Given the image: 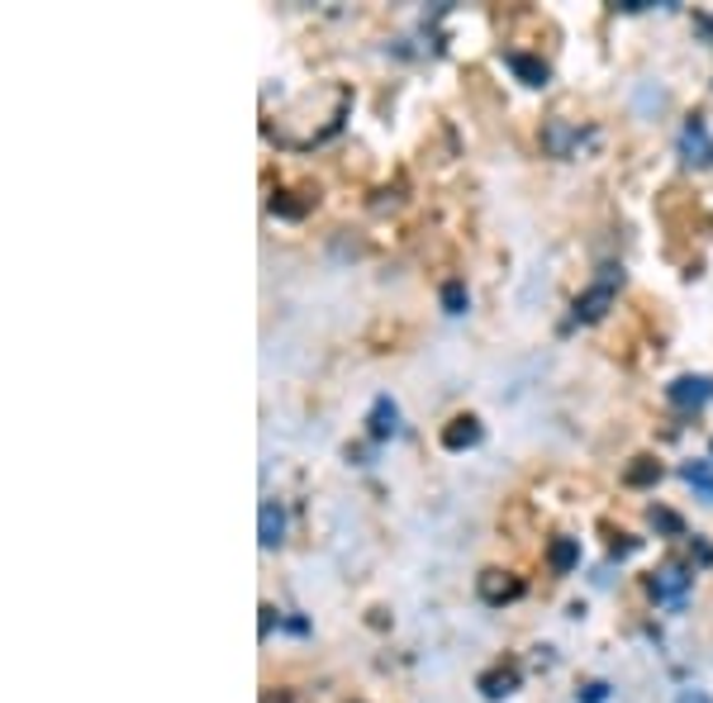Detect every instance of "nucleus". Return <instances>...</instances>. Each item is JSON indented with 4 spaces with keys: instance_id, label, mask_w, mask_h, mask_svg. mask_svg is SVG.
<instances>
[{
    "instance_id": "1a4fd4ad",
    "label": "nucleus",
    "mask_w": 713,
    "mask_h": 703,
    "mask_svg": "<svg viewBox=\"0 0 713 703\" xmlns=\"http://www.w3.org/2000/svg\"><path fill=\"white\" fill-rule=\"evenodd\" d=\"M576 562H580V542H576V537H557V542H552V566H557V570H570Z\"/></svg>"
},
{
    "instance_id": "ddd939ff",
    "label": "nucleus",
    "mask_w": 713,
    "mask_h": 703,
    "mask_svg": "<svg viewBox=\"0 0 713 703\" xmlns=\"http://www.w3.org/2000/svg\"><path fill=\"white\" fill-rule=\"evenodd\" d=\"M657 475H661V466H657V461H652V457H638V466L628 471V485H652Z\"/></svg>"
},
{
    "instance_id": "4468645a",
    "label": "nucleus",
    "mask_w": 713,
    "mask_h": 703,
    "mask_svg": "<svg viewBox=\"0 0 713 703\" xmlns=\"http://www.w3.org/2000/svg\"><path fill=\"white\" fill-rule=\"evenodd\" d=\"M652 523L665 527V533H680V518L671 514V508H652Z\"/></svg>"
},
{
    "instance_id": "9b49d317",
    "label": "nucleus",
    "mask_w": 713,
    "mask_h": 703,
    "mask_svg": "<svg viewBox=\"0 0 713 703\" xmlns=\"http://www.w3.org/2000/svg\"><path fill=\"white\" fill-rule=\"evenodd\" d=\"M481 595L500 604V599H514V595H518V585H514V580H500V570H485V580H481Z\"/></svg>"
},
{
    "instance_id": "423d86ee",
    "label": "nucleus",
    "mask_w": 713,
    "mask_h": 703,
    "mask_svg": "<svg viewBox=\"0 0 713 703\" xmlns=\"http://www.w3.org/2000/svg\"><path fill=\"white\" fill-rule=\"evenodd\" d=\"M510 67H514L528 86H547V67H543V62H533V57H523V53H510Z\"/></svg>"
},
{
    "instance_id": "9d476101",
    "label": "nucleus",
    "mask_w": 713,
    "mask_h": 703,
    "mask_svg": "<svg viewBox=\"0 0 713 703\" xmlns=\"http://www.w3.org/2000/svg\"><path fill=\"white\" fill-rule=\"evenodd\" d=\"M685 481L704 494V500H713V466L709 461H685Z\"/></svg>"
},
{
    "instance_id": "39448f33",
    "label": "nucleus",
    "mask_w": 713,
    "mask_h": 703,
    "mask_svg": "<svg viewBox=\"0 0 713 703\" xmlns=\"http://www.w3.org/2000/svg\"><path fill=\"white\" fill-rule=\"evenodd\" d=\"M395 419H400V409H395L390 399L380 395L376 405H371V438H390L395 433Z\"/></svg>"
},
{
    "instance_id": "20e7f679",
    "label": "nucleus",
    "mask_w": 713,
    "mask_h": 703,
    "mask_svg": "<svg viewBox=\"0 0 713 703\" xmlns=\"http://www.w3.org/2000/svg\"><path fill=\"white\" fill-rule=\"evenodd\" d=\"M481 442V423L471 419V413H462V419H452L448 428H442V447H452V452H462V447H475Z\"/></svg>"
},
{
    "instance_id": "6e6552de",
    "label": "nucleus",
    "mask_w": 713,
    "mask_h": 703,
    "mask_svg": "<svg viewBox=\"0 0 713 703\" xmlns=\"http://www.w3.org/2000/svg\"><path fill=\"white\" fill-rule=\"evenodd\" d=\"M281 533H285L281 508H276V504H262V547H276Z\"/></svg>"
},
{
    "instance_id": "7ed1b4c3",
    "label": "nucleus",
    "mask_w": 713,
    "mask_h": 703,
    "mask_svg": "<svg viewBox=\"0 0 713 703\" xmlns=\"http://www.w3.org/2000/svg\"><path fill=\"white\" fill-rule=\"evenodd\" d=\"M685 589H690V575L675 570V566H665V570L652 575V595L661 604H680V599H685Z\"/></svg>"
},
{
    "instance_id": "f03ea898",
    "label": "nucleus",
    "mask_w": 713,
    "mask_h": 703,
    "mask_svg": "<svg viewBox=\"0 0 713 703\" xmlns=\"http://www.w3.org/2000/svg\"><path fill=\"white\" fill-rule=\"evenodd\" d=\"M614 281H618V271L609 266L605 276H599V285H595V291H590V295H580L576 314H580V318H599V314H605V309H609V300H614Z\"/></svg>"
},
{
    "instance_id": "f257e3e1",
    "label": "nucleus",
    "mask_w": 713,
    "mask_h": 703,
    "mask_svg": "<svg viewBox=\"0 0 713 703\" xmlns=\"http://www.w3.org/2000/svg\"><path fill=\"white\" fill-rule=\"evenodd\" d=\"M665 395H671V405H680V409H700L713 399V380L709 376H680Z\"/></svg>"
},
{
    "instance_id": "2eb2a0df",
    "label": "nucleus",
    "mask_w": 713,
    "mask_h": 703,
    "mask_svg": "<svg viewBox=\"0 0 713 703\" xmlns=\"http://www.w3.org/2000/svg\"><path fill=\"white\" fill-rule=\"evenodd\" d=\"M675 703H713V699H709V694H704V690H685V694H680V699H675Z\"/></svg>"
},
{
    "instance_id": "f8f14e48",
    "label": "nucleus",
    "mask_w": 713,
    "mask_h": 703,
    "mask_svg": "<svg viewBox=\"0 0 713 703\" xmlns=\"http://www.w3.org/2000/svg\"><path fill=\"white\" fill-rule=\"evenodd\" d=\"M442 305H448V314H466V285L462 281L442 285Z\"/></svg>"
},
{
    "instance_id": "0eeeda50",
    "label": "nucleus",
    "mask_w": 713,
    "mask_h": 703,
    "mask_svg": "<svg viewBox=\"0 0 713 703\" xmlns=\"http://www.w3.org/2000/svg\"><path fill=\"white\" fill-rule=\"evenodd\" d=\"M514 684H518V670H495V675L481 680V690L485 699H504V694H514Z\"/></svg>"
}]
</instances>
